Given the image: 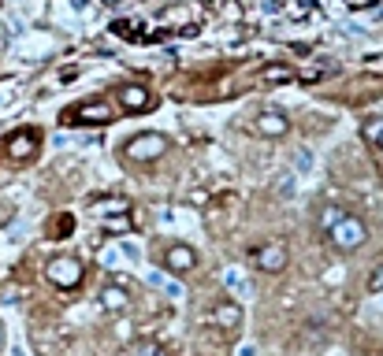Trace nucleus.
<instances>
[{"instance_id": "obj_1", "label": "nucleus", "mask_w": 383, "mask_h": 356, "mask_svg": "<svg viewBox=\"0 0 383 356\" xmlns=\"http://www.w3.org/2000/svg\"><path fill=\"white\" fill-rule=\"evenodd\" d=\"M327 237H332V245L342 249V253H353V249H361L368 242V230H365V223L358 216H346L342 212L332 227H327Z\"/></svg>"}, {"instance_id": "obj_21", "label": "nucleus", "mask_w": 383, "mask_h": 356, "mask_svg": "<svg viewBox=\"0 0 383 356\" xmlns=\"http://www.w3.org/2000/svg\"><path fill=\"white\" fill-rule=\"evenodd\" d=\"M368 71H372V74H383V60H368Z\"/></svg>"}, {"instance_id": "obj_20", "label": "nucleus", "mask_w": 383, "mask_h": 356, "mask_svg": "<svg viewBox=\"0 0 383 356\" xmlns=\"http://www.w3.org/2000/svg\"><path fill=\"white\" fill-rule=\"evenodd\" d=\"M339 216H342V208H327V212H324V230L332 227V223H335Z\"/></svg>"}, {"instance_id": "obj_8", "label": "nucleus", "mask_w": 383, "mask_h": 356, "mask_svg": "<svg viewBox=\"0 0 383 356\" xmlns=\"http://www.w3.org/2000/svg\"><path fill=\"white\" fill-rule=\"evenodd\" d=\"M34 152H37V134L34 130H23V134H15V138H8V156L11 160H34Z\"/></svg>"}, {"instance_id": "obj_9", "label": "nucleus", "mask_w": 383, "mask_h": 356, "mask_svg": "<svg viewBox=\"0 0 383 356\" xmlns=\"http://www.w3.org/2000/svg\"><path fill=\"white\" fill-rule=\"evenodd\" d=\"M257 130H260L264 138H283L287 130H290V119H287L283 112L268 108V112H260V115H257Z\"/></svg>"}, {"instance_id": "obj_3", "label": "nucleus", "mask_w": 383, "mask_h": 356, "mask_svg": "<svg viewBox=\"0 0 383 356\" xmlns=\"http://www.w3.org/2000/svg\"><path fill=\"white\" fill-rule=\"evenodd\" d=\"M45 279L56 289H75L78 282H82V263H78L75 256H56V260L45 263Z\"/></svg>"}, {"instance_id": "obj_5", "label": "nucleus", "mask_w": 383, "mask_h": 356, "mask_svg": "<svg viewBox=\"0 0 383 356\" xmlns=\"http://www.w3.org/2000/svg\"><path fill=\"white\" fill-rule=\"evenodd\" d=\"M253 263H257L260 271H268V275L283 271L287 268V245L283 242H268V245L253 249Z\"/></svg>"}, {"instance_id": "obj_22", "label": "nucleus", "mask_w": 383, "mask_h": 356, "mask_svg": "<svg viewBox=\"0 0 383 356\" xmlns=\"http://www.w3.org/2000/svg\"><path fill=\"white\" fill-rule=\"evenodd\" d=\"M0 349H4V327H0Z\"/></svg>"}, {"instance_id": "obj_19", "label": "nucleus", "mask_w": 383, "mask_h": 356, "mask_svg": "<svg viewBox=\"0 0 383 356\" xmlns=\"http://www.w3.org/2000/svg\"><path fill=\"white\" fill-rule=\"evenodd\" d=\"M368 289H372V294H379V289H383V263H379L372 275H368Z\"/></svg>"}, {"instance_id": "obj_15", "label": "nucleus", "mask_w": 383, "mask_h": 356, "mask_svg": "<svg viewBox=\"0 0 383 356\" xmlns=\"http://www.w3.org/2000/svg\"><path fill=\"white\" fill-rule=\"evenodd\" d=\"M223 282H227V289H231L234 297H249V282L242 279L239 271H227V275H223Z\"/></svg>"}, {"instance_id": "obj_7", "label": "nucleus", "mask_w": 383, "mask_h": 356, "mask_svg": "<svg viewBox=\"0 0 383 356\" xmlns=\"http://www.w3.org/2000/svg\"><path fill=\"white\" fill-rule=\"evenodd\" d=\"M120 104H123L127 112H149L156 100H153V93L145 86H123L120 89Z\"/></svg>"}, {"instance_id": "obj_16", "label": "nucleus", "mask_w": 383, "mask_h": 356, "mask_svg": "<svg viewBox=\"0 0 383 356\" xmlns=\"http://www.w3.org/2000/svg\"><path fill=\"white\" fill-rule=\"evenodd\" d=\"M104 230H108V234H127V230H130L127 212H120V216H104Z\"/></svg>"}, {"instance_id": "obj_17", "label": "nucleus", "mask_w": 383, "mask_h": 356, "mask_svg": "<svg viewBox=\"0 0 383 356\" xmlns=\"http://www.w3.org/2000/svg\"><path fill=\"white\" fill-rule=\"evenodd\" d=\"M134 356H168V349H164V345H156V341H145V345L134 349Z\"/></svg>"}, {"instance_id": "obj_4", "label": "nucleus", "mask_w": 383, "mask_h": 356, "mask_svg": "<svg viewBox=\"0 0 383 356\" xmlns=\"http://www.w3.org/2000/svg\"><path fill=\"white\" fill-rule=\"evenodd\" d=\"M164 152H168V138L164 134H138V138L127 141V156L130 160H138V164H149V160H156V156H164Z\"/></svg>"}, {"instance_id": "obj_13", "label": "nucleus", "mask_w": 383, "mask_h": 356, "mask_svg": "<svg viewBox=\"0 0 383 356\" xmlns=\"http://www.w3.org/2000/svg\"><path fill=\"white\" fill-rule=\"evenodd\" d=\"M257 78H260V82H290V78H294V71H290L287 63H272V67H264Z\"/></svg>"}, {"instance_id": "obj_14", "label": "nucleus", "mask_w": 383, "mask_h": 356, "mask_svg": "<svg viewBox=\"0 0 383 356\" xmlns=\"http://www.w3.org/2000/svg\"><path fill=\"white\" fill-rule=\"evenodd\" d=\"M365 141H372L383 156V119H368L365 123Z\"/></svg>"}, {"instance_id": "obj_2", "label": "nucleus", "mask_w": 383, "mask_h": 356, "mask_svg": "<svg viewBox=\"0 0 383 356\" xmlns=\"http://www.w3.org/2000/svg\"><path fill=\"white\" fill-rule=\"evenodd\" d=\"M115 119V108L112 100L104 97H94V100H82L78 108H71L68 115H63V123H82V126H101V123H112Z\"/></svg>"}, {"instance_id": "obj_10", "label": "nucleus", "mask_w": 383, "mask_h": 356, "mask_svg": "<svg viewBox=\"0 0 383 356\" xmlns=\"http://www.w3.org/2000/svg\"><path fill=\"white\" fill-rule=\"evenodd\" d=\"M213 323L220 327V331H234V327L242 323V308L234 305V301H220V305L213 308Z\"/></svg>"}, {"instance_id": "obj_12", "label": "nucleus", "mask_w": 383, "mask_h": 356, "mask_svg": "<svg viewBox=\"0 0 383 356\" xmlns=\"http://www.w3.org/2000/svg\"><path fill=\"white\" fill-rule=\"evenodd\" d=\"M94 208H97L101 216H120V212H127V208H130V201H127V197H104V201H97Z\"/></svg>"}, {"instance_id": "obj_18", "label": "nucleus", "mask_w": 383, "mask_h": 356, "mask_svg": "<svg viewBox=\"0 0 383 356\" xmlns=\"http://www.w3.org/2000/svg\"><path fill=\"white\" fill-rule=\"evenodd\" d=\"M71 227H75V219H71V216H60V219H56V242H63V237L71 234Z\"/></svg>"}, {"instance_id": "obj_11", "label": "nucleus", "mask_w": 383, "mask_h": 356, "mask_svg": "<svg viewBox=\"0 0 383 356\" xmlns=\"http://www.w3.org/2000/svg\"><path fill=\"white\" fill-rule=\"evenodd\" d=\"M101 305L108 308V312H123V308L130 305V297H127V289H123V286H104Z\"/></svg>"}, {"instance_id": "obj_6", "label": "nucleus", "mask_w": 383, "mask_h": 356, "mask_svg": "<svg viewBox=\"0 0 383 356\" xmlns=\"http://www.w3.org/2000/svg\"><path fill=\"white\" fill-rule=\"evenodd\" d=\"M164 268L171 275H190L197 268V253H194L190 245H171L168 253H164Z\"/></svg>"}]
</instances>
